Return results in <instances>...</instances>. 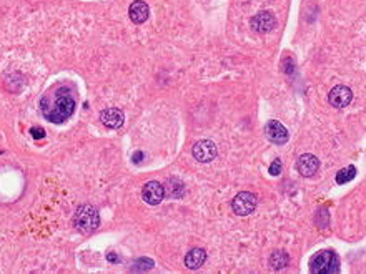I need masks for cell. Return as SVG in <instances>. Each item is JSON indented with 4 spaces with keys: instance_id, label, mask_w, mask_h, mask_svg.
Segmentation results:
<instances>
[{
    "instance_id": "obj_8",
    "label": "cell",
    "mask_w": 366,
    "mask_h": 274,
    "mask_svg": "<svg viewBox=\"0 0 366 274\" xmlns=\"http://www.w3.org/2000/svg\"><path fill=\"white\" fill-rule=\"evenodd\" d=\"M265 133H266V138L275 145H285L288 141V130L277 120H270L268 123H266Z\"/></svg>"
},
{
    "instance_id": "obj_18",
    "label": "cell",
    "mask_w": 366,
    "mask_h": 274,
    "mask_svg": "<svg viewBox=\"0 0 366 274\" xmlns=\"http://www.w3.org/2000/svg\"><path fill=\"white\" fill-rule=\"evenodd\" d=\"M30 133H32V136H33V138H35V140L44 138V136H45L44 128H39V126H32V128H30Z\"/></svg>"
},
{
    "instance_id": "obj_20",
    "label": "cell",
    "mask_w": 366,
    "mask_h": 274,
    "mask_svg": "<svg viewBox=\"0 0 366 274\" xmlns=\"http://www.w3.org/2000/svg\"><path fill=\"white\" fill-rule=\"evenodd\" d=\"M142 158H144V153H142V151H137V153L133 155V162H135V163H140Z\"/></svg>"
},
{
    "instance_id": "obj_6",
    "label": "cell",
    "mask_w": 366,
    "mask_h": 274,
    "mask_svg": "<svg viewBox=\"0 0 366 274\" xmlns=\"http://www.w3.org/2000/svg\"><path fill=\"white\" fill-rule=\"evenodd\" d=\"M351 100H353V92H351V88L345 87V85H336V87H333L330 90V93H328V102H330V105L335 108L348 107Z\"/></svg>"
},
{
    "instance_id": "obj_1",
    "label": "cell",
    "mask_w": 366,
    "mask_h": 274,
    "mask_svg": "<svg viewBox=\"0 0 366 274\" xmlns=\"http://www.w3.org/2000/svg\"><path fill=\"white\" fill-rule=\"evenodd\" d=\"M62 92H64V88L59 90L52 100L50 97H45L40 102V108L45 120L52 121V123H64L75 111V100L72 98V95Z\"/></svg>"
},
{
    "instance_id": "obj_15",
    "label": "cell",
    "mask_w": 366,
    "mask_h": 274,
    "mask_svg": "<svg viewBox=\"0 0 366 274\" xmlns=\"http://www.w3.org/2000/svg\"><path fill=\"white\" fill-rule=\"evenodd\" d=\"M355 176H356V168L355 166L343 168L340 173H336V183H338V185H345V183L351 181Z\"/></svg>"
},
{
    "instance_id": "obj_10",
    "label": "cell",
    "mask_w": 366,
    "mask_h": 274,
    "mask_svg": "<svg viewBox=\"0 0 366 274\" xmlns=\"http://www.w3.org/2000/svg\"><path fill=\"white\" fill-rule=\"evenodd\" d=\"M296 168H298V171H299L301 176L310 178L318 171V169H320V160H318L315 155H311V153L301 155V157L298 158Z\"/></svg>"
},
{
    "instance_id": "obj_9",
    "label": "cell",
    "mask_w": 366,
    "mask_h": 274,
    "mask_svg": "<svg viewBox=\"0 0 366 274\" xmlns=\"http://www.w3.org/2000/svg\"><path fill=\"white\" fill-rule=\"evenodd\" d=\"M277 20H275L272 12H258L256 15L251 18V28L258 34H266V32H272Z\"/></svg>"
},
{
    "instance_id": "obj_2",
    "label": "cell",
    "mask_w": 366,
    "mask_h": 274,
    "mask_svg": "<svg viewBox=\"0 0 366 274\" xmlns=\"http://www.w3.org/2000/svg\"><path fill=\"white\" fill-rule=\"evenodd\" d=\"M73 226L80 233L90 234L100 226V215L92 205H82L73 215Z\"/></svg>"
},
{
    "instance_id": "obj_21",
    "label": "cell",
    "mask_w": 366,
    "mask_h": 274,
    "mask_svg": "<svg viewBox=\"0 0 366 274\" xmlns=\"http://www.w3.org/2000/svg\"><path fill=\"white\" fill-rule=\"evenodd\" d=\"M107 259H108V261H112V263H115V261H118V256H117V254H113V253H108Z\"/></svg>"
},
{
    "instance_id": "obj_12",
    "label": "cell",
    "mask_w": 366,
    "mask_h": 274,
    "mask_svg": "<svg viewBox=\"0 0 366 274\" xmlns=\"http://www.w3.org/2000/svg\"><path fill=\"white\" fill-rule=\"evenodd\" d=\"M128 15H130V20L133 23L140 25V23L146 22V18L150 15V8L144 0H137V2H133L132 5L128 7Z\"/></svg>"
},
{
    "instance_id": "obj_13",
    "label": "cell",
    "mask_w": 366,
    "mask_h": 274,
    "mask_svg": "<svg viewBox=\"0 0 366 274\" xmlns=\"http://www.w3.org/2000/svg\"><path fill=\"white\" fill-rule=\"evenodd\" d=\"M207 261V253L205 249L202 248H193L192 251L187 253V256H185V266H187L188 269H200L205 264Z\"/></svg>"
},
{
    "instance_id": "obj_14",
    "label": "cell",
    "mask_w": 366,
    "mask_h": 274,
    "mask_svg": "<svg viewBox=\"0 0 366 274\" xmlns=\"http://www.w3.org/2000/svg\"><path fill=\"white\" fill-rule=\"evenodd\" d=\"M288 254L285 251H275L270 258V264H272L273 269H283L285 266H288Z\"/></svg>"
},
{
    "instance_id": "obj_17",
    "label": "cell",
    "mask_w": 366,
    "mask_h": 274,
    "mask_svg": "<svg viewBox=\"0 0 366 274\" xmlns=\"http://www.w3.org/2000/svg\"><path fill=\"white\" fill-rule=\"evenodd\" d=\"M270 174H273V176H278L280 173H282V162L280 160H275V162L270 164Z\"/></svg>"
},
{
    "instance_id": "obj_11",
    "label": "cell",
    "mask_w": 366,
    "mask_h": 274,
    "mask_svg": "<svg viewBox=\"0 0 366 274\" xmlns=\"http://www.w3.org/2000/svg\"><path fill=\"white\" fill-rule=\"evenodd\" d=\"M123 120H125L123 111L118 110V108H107V110H103L100 113V121L103 123V126L112 128V130L120 128L123 125Z\"/></svg>"
},
{
    "instance_id": "obj_19",
    "label": "cell",
    "mask_w": 366,
    "mask_h": 274,
    "mask_svg": "<svg viewBox=\"0 0 366 274\" xmlns=\"http://www.w3.org/2000/svg\"><path fill=\"white\" fill-rule=\"evenodd\" d=\"M290 67H294L293 60L292 58H285L283 60V72L285 73H292V68H290Z\"/></svg>"
},
{
    "instance_id": "obj_4",
    "label": "cell",
    "mask_w": 366,
    "mask_h": 274,
    "mask_svg": "<svg viewBox=\"0 0 366 274\" xmlns=\"http://www.w3.org/2000/svg\"><path fill=\"white\" fill-rule=\"evenodd\" d=\"M231 208H233V213H235V215L248 216L255 211V208H256V196L253 195V193L241 191L233 198Z\"/></svg>"
},
{
    "instance_id": "obj_5",
    "label": "cell",
    "mask_w": 366,
    "mask_h": 274,
    "mask_svg": "<svg viewBox=\"0 0 366 274\" xmlns=\"http://www.w3.org/2000/svg\"><path fill=\"white\" fill-rule=\"evenodd\" d=\"M217 145L212 140H200L193 145L192 155L200 163H210L217 158Z\"/></svg>"
},
{
    "instance_id": "obj_7",
    "label": "cell",
    "mask_w": 366,
    "mask_h": 274,
    "mask_svg": "<svg viewBox=\"0 0 366 274\" xmlns=\"http://www.w3.org/2000/svg\"><path fill=\"white\" fill-rule=\"evenodd\" d=\"M142 198L146 205L156 206L163 201L165 198V188L163 185H160L158 181H150L144 186V191H142Z\"/></svg>"
},
{
    "instance_id": "obj_16",
    "label": "cell",
    "mask_w": 366,
    "mask_h": 274,
    "mask_svg": "<svg viewBox=\"0 0 366 274\" xmlns=\"http://www.w3.org/2000/svg\"><path fill=\"white\" fill-rule=\"evenodd\" d=\"M151 266H153V261L151 259H139L135 264H133V271H145V269H150Z\"/></svg>"
},
{
    "instance_id": "obj_3",
    "label": "cell",
    "mask_w": 366,
    "mask_h": 274,
    "mask_svg": "<svg viewBox=\"0 0 366 274\" xmlns=\"http://www.w3.org/2000/svg\"><path fill=\"white\" fill-rule=\"evenodd\" d=\"M310 271L313 274H333L340 271V261L333 251H320L310 259Z\"/></svg>"
}]
</instances>
